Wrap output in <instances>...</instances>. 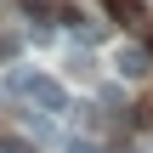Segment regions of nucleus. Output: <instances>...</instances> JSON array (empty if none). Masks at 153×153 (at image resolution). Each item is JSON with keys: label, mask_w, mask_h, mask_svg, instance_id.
<instances>
[{"label": "nucleus", "mask_w": 153, "mask_h": 153, "mask_svg": "<svg viewBox=\"0 0 153 153\" xmlns=\"http://www.w3.org/2000/svg\"><path fill=\"white\" fill-rule=\"evenodd\" d=\"M108 11H114L119 23H131V28H153V17L136 6V0H108Z\"/></svg>", "instance_id": "nucleus-3"}, {"label": "nucleus", "mask_w": 153, "mask_h": 153, "mask_svg": "<svg viewBox=\"0 0 153 153\" xmlns=\"http://www.w3.org/2000/svg\"><path fill=\"white\" fill-rule=\"evenodd\" d=\"M23 11L34 23H51V17H62V0H23Z\"/></svg>", "instance_id": "nucleus-4"}, {"label": "nucleus", "mask_w": 153, "mask_h": 153, "mask_svg": "<svg viewBox=\"0 0 153 153\" xmlns=\"http://www.w3.org/2000/svg\"><path fill=\"white\" fill-rule=\"evenodd\" d=\"M102 108H114V114L125 108V97H119V85H102ZM125 114H131V108H125Z\"/></svg>", "instance_id": "nucleus-6"}, {"label": "nucleus", "mask_w": 153, "mask_h": 153, "mask_svg": "<svg viewBox=\"0 0 153 153\" xmlns=\"http://www.w3.org/2000/svg\"><path fill=\"white\" fill-rule=\"evenodd\" d=\"M23 131H28V136H51V119H45V114H23Z\"/></svg>", "instance_id": "nucleus-5"}, {"label": "nucleus", "mask_w": 153, "mask_h": 153, "mask_svg": "<svg viewBox=\"0 0 153 153\" xmlns=\"http://www.w3.org/2000/svg\"><path fill=\"white\" fill-rule=\"evenodd\" d=\"M11 91H17L28 108H40V114H68V91H62L57 79L34 74V68H17V74H11Z\"/></svg>", "instance_id": "nucleus-1"}, {"label": "nucleus", "mask_w": 153, "mask_h": 153, "mask_svg": "<svg viewBox=\"0 0 153 153\" xmlns=\"http://www.w3.org/2000/svg\"><path fill=\"white\" fill-rule=\"evenodd\" d=\"M114 68H119V79H148L153 57H148V45H119L114 51Z\"/></svg>", "instance_id": "nucleus-2"}, {"label": "nucleus", "mask_w": 153, "mask_h": 153, "mask_svg": "<svg viewBox=\"0 0 153 153\" xmlns=\"http://www.w3.org/2000/svg\"><path fill=\"white\" fill-rule=\"evenodd\" d=\"M68 153H102V148H97L91 136H74V142H68Z\"/></svg>", "instance_id": "nucleus-8"}, {"label": "nucleus", "mask_w": 153, "mask_h": 153, "mask_svg": "<svg viewBox=\"0 0 153 153\" xmlns=\"http://www.w3.org/2000/svg\"><path fill=\"white\" fill-rule=\"evenodd\" d=\"M0 153H34V142H23V136H0Z\"/></svg>", "instance_id": "nucleus-7"}]
</instances>
